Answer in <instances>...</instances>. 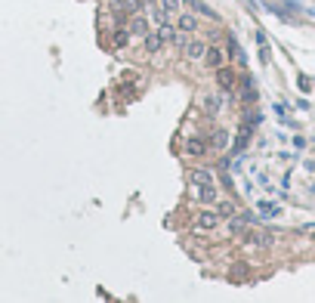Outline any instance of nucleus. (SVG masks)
<instances>
[{
    "instance_id": "obj_21",
    "label": "nucleus",
    "mask_w": 315,
    "mask_h": 303,
    "mask_svg": "<svg viewBox=\"0 0 315 303\" xmlns=\"http://www.w3.org/2000/svg\"><path fill=\"white\" fill-rule=\"evenodd\" d=\"M306 167H309V170H315V158H309V161H306Z\"/></svg>"
},
{
    "instance_id": "obj_4",
    "label": "nucleus",
    "mask_w": 315,
    "mask_h": 303,
    "mask_svg": "<svg viewBox=\"0 0 315 303\" xmlns=\"http://www.w3.org/2000/svg\"><path fill=\"white\" fill-rule=\"evenodd\" d=\"M210 148V142H207V136H188L185 139V145H182V152H185V155H192V158H201L204 155V152Z\"/></svg>"
},
{
    "instance_id": "obj_12",
    "label": "nucleus",
    "mask_w": 315,
    "mask_h": 303,
    "mask_svg": "<svg viewBox=\"0 0 315 303\" xmlns=\"http://www.w3.org/2000/svg\"><path fill=\"white\" fill-rule=\"evenodd\" d=\"M142 47H145V53H158V50H161L164 44H161V37H158L154 31H148V34L142 37Z\"/></svg>"
},
{
    "instance_id": "obj_15",
    "label": "nucleus",
    "mask_w": 315,
    "mask_h": 303,
    "mask_svg": "<svg viewBox=\"0 0 315 303\" xmlns=\"http://www.w3.org/2000/svg\"><path fill=\"white\" fill-rule=\"evenodd\" d=\"M121 10H124L127 16H136V13H142V10H145V0H124Z\"/></svg>"
},
{
    "instance_id": "obj_3",
    "label": "nucleus",
    "mask_w": 315,
    "mask_h": 303,
    "mask_svg": "<svg viewBox=\"0 0 315 303\" xmlns=\"http://www.w3.org/2000/svg\"><path fill=\"white\" fill-rule=\"evenodd\" d=\"M216 87L223 93H235V87H238V74H235V68H229V65L216 68Z\"/></svg>"
},
{
    "instance_id": "obj_10",
    "label": "nucleus",
    "mask_w": 315,
    "mask_h": 303,
    "mask_svg": "<svg viewBox=\"0 0 315 303\" xmlns=\"http://www.w3.org/2000/svg\"><path fill=\"white\" fill-rule=\"evenodd\" d=\"M207 142H210V148H216V152H226V148H229V133H226V130H213Z\"/></svg>"
},
{
    "instance_id": "obj_17",
    "label": "nucleus",
    "mask_w": 315,
    "mask_h": 303,
    "mask_svg": "<svg viewBox=\"0 0 315 303\" xmlns=\"http://www.w3.org/2000/svg\"><path fill=\"white\" fill-rule=\"evenodd\" d=\"M226 44H229V56H232V59H238V62H244V53H241V47H238V41H235V37H232V34L226 37Z\"/></svg>"
},
{
    "instance_id": "obj_9",
    "label": "nucleus",
    "mask_w": 315,
    "mask_h": 303,
    "mask_svg": "<svg viewBox=\"0 0 315 303\" xmlns=\"http://www.w3.org/2000/svg\"><path fill=\"white\" fill-rule=\"evenodd\" d=\"M130 37H133V34H130L127 28H114V34H111V47H114V50H127V47H130Z\"/></svg>"
},
{
    "instance_id": "obj_13",
    "label": "nucleus",
    "mask_w": 315,
    "mask_h": 303,
    "mask_svg": "<svg viewBox=\"0 0 315 303\" xmlns=\"http://www.w3.org/2000/svg\"><path fill=\"white\" fill-rule=\"evenodd\" d=\"M223 108V96H216V93H210V96H204V111H207V115L213 118L216 115V111Z\"/></svg>"
},
{
    "instance_id": "obj_16",
    "label": "nucleus",
    "mask_w": 315,
    "mask_h": 303,
    "mask_svg": "<svg viewBox=\"0 0 315 303\" xmlns=\"http://www.w3.org/2000/svg\"><path fill=\"white\" fill-rule=\"evenodd\" d=\"M216 214H219L223 220H232L238 210H235V204H232V201H216Z\"/></svg>"
},
{
    "instance_id": "obj_6",
    "label": "nucleus",
    "mask_w": 315,
    "mask_h": 303,
    "mask_svg": "<svg viewBox=\"0 0 315 303\" xmlns=\"http://www.w3.org/2000/svg\"><path fill=\"white\" fill-rule=\"evenodd\" d=\"M127 31H130V34H136V37H145V34L151 31V25H148V19H145L142 13H136V16H130V19H127Z\"/></svg>"
},
{
    "instance_id": "obj_5",
    "label": "nucleus",
    "mask_w": 315,
    "mask_h": 303,
    "mask_svg": "<svg viewBox=\"0 0 315 303\" xmlns=\"http://www.w3.org/2000/svg\"><path fill=\"white\" fill-rule=\"evenodd\" d=\"M216 226H219V214H216V210H198V217H195V229L213 232Z\"/></svg>"
},
{
    "instance_id": "obj_2",
    "label": "nucleus",
    "mask_w": 315,
    "mask_h": 303,
    "mask_svg": "<svg viewBox=\"0 0 315 303\" xmlns=\"http://www.w3.org/2000/svg\"><path fill=\"white\" fill-rule=\"evenodd\" d=\"M204 53H207V41H201V37H185V47H182V56L188 62H204Z\"/></svg>"
},
{
    "instance_id": "obj_20",
    "label": "nucleus",
    "mask_w": 315,
    "mask_h": 303,
    "mask_svg": "<svg viewBox=\"0 0 315 303\" xmlns=\"http://www.w3.org/2000/svg\"><path fill=\"white\" fill-rule=\"evenodd\" d=\"M179 4L182 0H161V7H164V13L173 19V16H179Z\"/></svg>"
},
{
    "instance_id": "obj_11",
    "label": "nucleus",
    "mask_w": 315,
    "mask_h": 303,
    "mask_svg": "<svg viewBox=\"0 0 315 303\" xmlns=\"http://www.w3.org/2000/svg\"><path fill=\"white\" fill-rule=\"evenodd\" d=\"M241 99H244L247 105H254V102H257V87H254V81H250V78H244V81H241Z\"/></svg>"
},
{
    "instance_id": "obj_8",
    "label": "nucleus",
    "mask_w": 315,
    "mask_h": 303,
    "mask_svg": "<svg viewBox=\"0 0 315 303\" xmlns=\"http://www.w3.org/2000/svg\"><path fill=\"white\" fill-rule=\"evenodd\" d=\"M176 28L182 34H195V31H198V16H195V13H179L176 16Z\"/></svg>"
},
{
    "instance_id": "obj_14",
    "label": "nucleus",
    "mask_w": 315,
    "mask_h": 303,
    "mask_svg": "<svg viewBox=\"0 0 315 303\" xmlns=\"http://www.w3.org/2000/svg\"><path fill=\"white\" fill-rule=\"evenodd\" d=\"M229 279H232V282H247V266H244V263H232Z\"/></svg>"
},
{
    "instance_id": "obj_22",
    "label": "nucleus",
    "mask_w": 315,
    "mask_h": 303,
    "mask_svg": "<svg viewBox=\"0 0 315 303\" xmlns=\"http://www.w3.org/2000/svg\"><path fill=\"white\" fill-rule=\"evenodd\" d=\"M111 4H114V7H121V4H124V0H111Z\"/></svg>"
},
{
    "instance_id": "obj_1",
    "label": "nucleus",
    "mask_w": 315,
    "mask_h": 303,
    "mask_svg": "<svg viewBox=\"0 0 315 303\" xmlns=\"http://www.w3.org/2000/svg\"><path fill=\"white\" fill-rule=\"evenodd\" d=\"M192 198L201 201V204H216V201H219L216 183H192Z\"/></svg>"
},
{
    "instance_id": "obj_7",
    "label": "nucleus",
    "mask_w": 315,
    "mask_h": 303,
    "mask_svg": "<svg viewBox=\"0 0 315 303\" xmlns=\"http://www.w3.org/2000/svg\"><path fill=\"white\" fill-rule=\"evenodd\" d=\"M204 62H207V68H219V65H226V56H223V47H216V44H207V53H204Z\"/></svg>"
},
{
    "instance_id": "obj_19",
    "label": "nucleus",
    "mask_w": 315,
    "mask_h": 303,
    "mask_svg": "<svg viewBox=\"0 0 315 303\" xmlns=\"http://www.w3.org/2000/svg\"><path fill=\"white\" fill-rule=\"evenodd\" d=\"M260 214H263V217H278V214H281V207H278V204H272V201H260Z\"/></svg>"
},
{
    "instance_id": "obj_18",
    "label": "nucleus",
    "mask_w": 315,
    "mask_h": 303,
    "mask_svg": "<svg viewBox=\"0 0 315 303\" xmlns=\"http://www.w3.org/2000/svg\"><path fill=\"white\" fill-rule=\"evenodd\" d=\"M192 183H213V173L207 167H198V170H192Z\"/></svg>"
}]
</instances>
